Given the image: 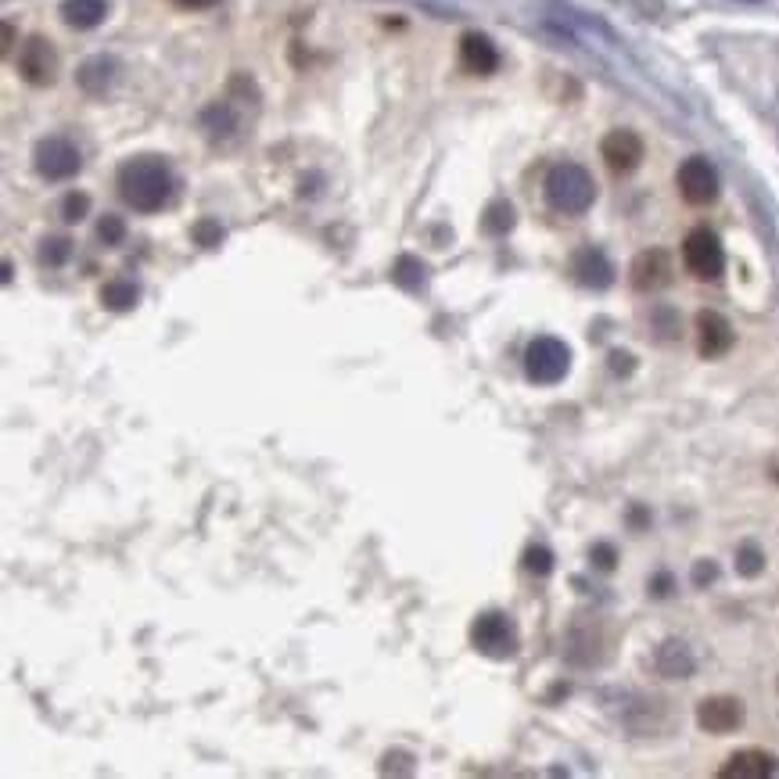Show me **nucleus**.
<instances>
[{
    "mask_svg": "<svg viewBox=\"0 0 779 779\" xmlns=\"http://www.w3.org/2000/svg\"><path fill=\"white\" fill-rule=\"evenodd\" d=\"M119 194L137 212H158L173 194V176L158 155H137L119 169Z\"/></svg>",
    "mask_w": 779,
    "mask_h": 779,
    "instance_id": "f257e3e1",
    "label": "nucleus"
},
{
    "mask_svg": "<svg viewBox=\"0 0 779 779\" xmlns=\"http://www.w3.org/2000/svg\"><path fill=\"white\" fill-rule=\"evenodd\" d=\"M546 202L564 216H582L596 202V180L586 166L578 162H561L546 176Z\"/></svg>",
    "mask_w": 779,
    "mask_h": 779,
    "instance_id": "f03ea898",
    "label": "nucleus"
},
{
    "mask_svg": "<svg viewBox=\"0 0 779 779\" xmlns=\"http://www.w3.org/2000/svg\"><path fill=\"white\" fill-rule=\"evenodd\" d=\"M683 263L693 277L701 281H718L722 270H726V252H722V241H718L715 230L697 227L686 234L683 241Z\"/></svg>",
    "mask_w": 779,
    "mask_h": 779,
    "instance_id": "7ed1b4c3",
    "label": "nucleus"
},
{
    "mask_svg": "<svg viewBox=\"0 0 779 779\" xmlns=\"http://www.w3.org/2000/svg\"><path fill=\"white\" fill-rule=\"evenodd\" d=\"M571 367V349L561 338H535L525 352V370L535 385H557Z\"/></svg>",
    "mask_w": 779,
    "mask_h": 779,
    "instance_id": "20e7f679",
    "label": "nucleus"
},
{
    "mask_svg": "<svg viewBox=\"0 0 779 779\" xmlns=\"http://www.w3.org/2000/svg\"><path fill=\"white\" fill-rule=\"evenodd\" d=\"M675 184H679L683 202L697 205V209H701V205H711L718 198V173L708 158H701V155L686 158L683 166H679V173H675Z\"/></svg>",
    "mask_w": 779,
    "mask_h": 779,
    "instance_id": "39448f33",
    "label": "nucleus"
},
{
    "mask_svg": "<svg viewBox=\"0 0 779 779\" xmlns=\"http://www.w3.org/2000/svg\"><path fill=\"white\" fill-rule=\"evenodd\" d=\"M79 148L65 137H44L33 151V166L44 180H69L79 173Z\"/></svg>",
    "mask_w": 779,
    "mask_h": 779,
    "instance_id": "423d86ee",
    "label": "nucleus"
},
{
    "mask_svg": "<svg viewBox=\"0 0 779 779\" xmlns=\"http://www.w3.org/2000/svg\"><path fill=\"white\" fill-rule=\"evenodd\" d=\"M18 76L33 83V87H51L54 76H58V54H54L51 40L44 36H29L22 51H18Z\"/></svg>",
    "mask_w": 779,
    "mask_h": 779,
    "instance_id": "0eeeda50",
    "label": "nucleus"
},
{
    "mask_svg": "<svg viewBox=\"0 0 779 779\" xmlns=\"http://www.w3.org/2000/svg\"><path fill=\"white\" fill-rule=\"evenodd\" d=\"M471 639H474V647L489 657H510L517 647V636L503 614H482V618L471 625Z\"/></svg>",
    "mask_w": 779,
    "mask_h": 779,
    "instance_id": "6e6552de",
    "label": "nucleus"
},
{
    "mask_svg": "<svg viewBox=\"0 0 779 779\" xmlns=\"http://www.w3.org/2000/svg\"><path fill=\"white\" fill-rule=\"evenodd\" d=\"M600 155H604L611 173H632L643 162V141L632 130H611L600 141Z\"/></svg>",
    "mask_w": 779,
    "mask_h": 779,
    "instance_id": "1a4fd4ad",
    "label": "nucleus"
},
{
    "mask_svg": "<svg viewBox=\"0 0 779 779\" xmlns=\"http://www.w3.org/2000/svg\"><path fill=\"white\" fill-rule=\"evenodd\" d=\"M733 338V327H729V320L722 313H715V309L697 313V349H701L704 359L726 356L733 349Z\"/></svg>",
    "mask_w": 779,
    "mask_h": 779,
    "instance_id": "9d476101",
    "label": "nucleus"
},
{
    "mask_svg": "<svg viewBox=\"0 0 779 779\" xmlns=\"http://www.w3.org/2000/svg\"><path fill=\"white\" fill-rule=\"evenodd\" d=\"M632 288L636 291H657L672 281V259H668L665 248H647V252L636 255L632 263Z\"/></svg>",
    "mask_w": 779,
    "mask_h": 779,
    "instance_id": "9b49d317",
    "label": "nucleus"
},
{
    "mask_svg": "<svg viewBox=\"0 0 779 779\" xmlns=\"http://www.w3.org/2000/svg\"><path fill=\"white\" fill-rule=\"evenodd\" d=\"M697 722H701V729H708V733H733L740 722H744V708H740V701H733V697H708V701H701V708H697Z\"/></svg>",
    "mask_w": 779,
    "mask_h": 779,
    "instance_id": "f8f14e48",
    "label": "nucleus"
},
{
    "mask_svg": "<svg viewBox=\"0 0 779 779\" xmlns=\"http://www.w3.org/2000/svg\"><path fill=\"white\" fill-rule=\"evenodd\" d=\"M460 62L474 76H492L499 69V51L485 33H467L460 40Z\"/></svg>",
    "mask_w": 779,
    "mask_h": 779,
    "instance_id": "ddd939ff",
    "label": "nucleus"
},
{
    "mask_svg": "<svg viewBox=\"0 0 779 779\" xmlns=\"http://www.w3.org/2000/svg\"><path fill=\"white\" fill-rule=\"evenodd\" d=\"M571 273L586 288H607L614 281V266L607 263V255L600 248H578L575 259H571Z\"/></svg>",
    "mask_w": 779,
    "mask_h": 779,
    "instance_id": "4468645a",
    "label": "nucleus"
},
{
    "mask_svg": "<svg viewBox=\"0 0 779 779\" xmlns=\"http://www.w3.org/2000/svg\"><path fill=\"white\" fill-rule=\"evenodd\" d=\"M772 769H776L772 754L758 751V747H747V751H736L733 758L718 769V776L722 779H765V776H772Z\"/></svg>",
    "mask_w": 779,
    "mask_h": 779,
    "instance_id": "2eb2a0df",
    "label": "nucleus"
},
{
    "mask_svg": "<svg viewBox=\"0 0 779 779\" xmlns=\"http://www.w3.org/2000/svg\"><path fill=\"white\" fill-rule=\"evenodd\" d=\"M654 668L665 675V679H686V675H693L697 661H693V650L686 647L683 639H665V643L654 650Z\"/></svg>",
    "mask_w": 779,
    "mask_h": 779,
    "instance_id": "dca6fc26",
    "label": "nucleus"
},
{
    "mask_svg": "<svg viewBox=\"0 0 779 779\" xmlns=\"http://www.w3.org/2000/svg\"><path fill=\"white\" fill-rule=\"evenodd\" d=\"M115 69H119V65H115V58H108V54H94V58H87V62L79 65L76 83L87 90L90 97H101L108 87H112Z\"/></svg>",
    "mask_w": 779,
    "mask_h": 779,
    "instance_id": "f3484780",
    "label": "nucleus"
},
{
    "mask_svg": "<svg viewBox=\"0 0 779 779\" xmlns=\"http://www.w3.org/2000/svg\"><path fill=\"white\" fill-rule=\"evenodd\" d=\"M108 15V0H65L62 18L72 29H94L101 26Z\"/></svg>",
    "mask_w": 779,
    "mask_h": 779,
    "instance_id": "a211bd4d",
    "label": "nucleus"
},
{
    "mask_svg": "<svg viewBox=\"0 0 779 779\" xmlns=\"http://www.w3.org/2000/svg\"><path fill=\"white\" fill-rule=\"evenodd\" d=\"M101 306L112 309V313H126V309L137 306V288L130 281H108L101 288Z\"/></svg>",
    "mask_w": 779,
    "mask_h": 779,
    "instance_id": "6ab92c4d",
    "label": "nucleus"
},
{
    "mask_svg": "<svg viewBox=\"0 0 779 779\" xmlns=\"http://www.w3.org/2000/svg\"><path fill=\"white\" fill-rule=\"evenodd\" d=\"M234 126H237V115L230 112L227 105H212V108H205V115H202V130L209 133L212 141H219V137H227V133H234Z\"/></svg>",
    "mask_w": 779,
    "mask_h": 779,
    "instance_id": "aec40b11",
    "label": "nucleus"
},
{
    "mask_svg": "<svg viewBox=\"0 0 779 779\" xmlns=\"http://www.w3.org/2000/svg\"><path fill=\"white\" fill-rule=\"evenodd\" d=\"M392 281L399 284V288H406V291L421 288V281H424L421 259H413V255H399V263L392 266Z\"/></svg>",
    "mask_w": 779,
    "mask_h": 779,
    "instance_id": "412c9836",
    "label": "nucleus"
},
{
    "mask_svg": "<svg viewBox=\"0 0 779 779\" xmlns=\"http://www.w3.org/2000/svg\"><path fill=\"white\" fill-rule=\"evenodd\" d=\"M482 227H485V234H507L510 227H514V205L510 202H492L489 209H485V216H482Z\"/></svg>",
    "mask_w": 779,
    "mask_h": 779,
    "instance_id": "4be33fe9",
    "label": "nucleus"
},
{
    "mask_svg": "<svg viewBox=\"0 0 779 779\" xmlns=\"http://www.w3.org/2000/svg\"><path fill=\"white\" fill-rule=\"evenodd\" d=\"M69 255H72V241L69 237H47L44 245H40V263L44 266H65L69 263Z\"/></svg>",
    "mask_w": 779,
    "mask_h": 779,
    "instance_id": "5701e85b",
    "label": "nucleus"
},
{
    "mask_svg": "<svg viewBox=\"0 0 779 779\" xmlns=\"http://www.w3.org/2000/svg\"><path fill=\"white\" fill-rule=\"evenodd\" d=\"M736 571H740L744 578L762 575V571H765V553L758 550L754 543H744L740 550H736Z\"/></svg>",
    "mask_w": 779,
    "mask_h": 779,
    "instance_id": "b1692460",
    "label": "nucleus"
},
{
    "mask_svg": "<svg viewBox=\"0 0 779 779\" xmlns=\"http://www.w3.org/2000/svg\"><path fill=\"white\" fill-rule=\"evenodd\" d=\"M191 237H194V245L216 248L219 241H223V227H219L216 219H198V223L191 227Z\"/></svg>",
    "mask_w": 779,
    "mask_h": 779,
    "instance_id": "393cba45",
    "label": "nucleus"
},
{
    "mask_svg": "<svg viewBox=\"0 0 779 779\" xmlns=\"http://www.w3.org/2000/svg\"><path fill=\"white\" fill-rule=\"evenodd\" d=\"M97 237L105 241V245H119L126 237V223H123V216H101V223H97Z\"/></svg>",
    "mask_w": 779,
    "mask_h": 779,
    "instance_id": "a878e982",
    "label": "nucleus"
},
{
    "mask_svg": "<svg viewBox=\"0 0 779 779\" xmlns=\"http://www.w3.org/2000/svg\"><path fill=\"white\" fill-rule=\"evenodd\" d=\"M90 212V198L83 191H72L65 194V202H62V216L69 219V223H79V219Z\"/></svg>",
    "mask_w": 779,
    "mask_h": 779,
    "instance_id": "bb28decb",
    "label": "nucleus"
},
{
    "mask_svg": "<svg viewBox=\"0 0 779 779\" xmlns=\"http://www.w3.org/2000/svg\"><path fill=\"white\" fill-rule=\"evenodd\" d=\"M525 568L535 571V575H546V571L553 568V553L546 550V546H532V550L525 553Z\"/></svg>",
    "mask_w": 779,
    "mask_h": 779,
    "instance_id": "cd10ccee",
    "label": "nucleus"
},
{
    "mask_svg": "<svg viewBox=\"0 0 779 779\" xmlns=\"http://www.w3.org/2000/svg\"><path fill=\"white\" fill-rule=\"evenodd\" d=\"M614 561H618V553H614V546H607V543H596V546H593V564H596V568L611 571V568H614Z\"/></svg>",
    "mask_w": 779,
    "mask_h": 779,
    "instance_id": "c85d7f7f",
    "label": "nucleus"
},
{
    "mask_svg": "<svg viewBox=\"0 0 779 779\" xmlns=\"http://www.w3.org/2000/svg\"><path fill=\"white\" fill-rule=\"evenodd\" d=\"M176 8H187V11H202V8H212L216 0H173Z\"/></svg>",
    "mask_w": 779,
    "mask_h": 779,
    "instance_id": "c756f323",
    "label": "nucleus"
},
{
    "mask_svg": "<svg viewBox=\"0 0 779 779\" xmlns=\"http://www.w3.org/2000/svg\"><path fill=\"white\" fill-rule=\"evenodd\" d=\"M693 578H697V586H704V582H711V578H715V564H708V561L697 564V575H693Z\"/></svg>",
    "mask_w": 779,
    "mask_h": 779,
    "instance_id": "7c9ffc66",
    "label": "nucleus"
},
{
    "mask_svg": "<svg viewBox=\"0 0 779 779\" xmlns=\"http://www.w3.org/2000/svg\"><path fill=\"white\" fill-rule=\"evenodd\" d=\"M611 359H614L611 367L618 370V374H622V370H632V356H625V352H614Z\"/></svg>",
    "mask_w": 779,
    "mask_h": 779,
    "instance_id": "2f4dec72",
    "label": "nucleus"
},
{
    "mask_svg": "<svg viewBox=\"0 0 779 779\" xmlns=\"http://www.w3.org/2000/svg\"><path fill=\"white\" fill-rule=\"evenodd\" d=\"M11 40H15V26L4 22V54H11Z\"/></svg>",
    "mask_w": 779,
    "mask_h": 779,
    "instance_id": "473e14b6",
    "label": "nucleus"
}]
</instances>
